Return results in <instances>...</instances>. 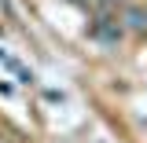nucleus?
<instances>
[{
  "instance_id": "1",
  "label": "nucleus",
  "mask_w": 147,
  "mask_h": 143,
  "mask_svg": "<svg viewBox=\"0 0 147 143\" xmlns=\"http://www.w3.org/2000/svg\"><path fill=\"white\" fill-rule=\"evenodd\" d=\"M92 33L99 37L103 44H118V37H121V26H118L114 18H99V22L92 26Z\"/></svg>"
},
{
  "instance_id": "2",
  "label": "nucleus",
  "mask_w": 147,
  "mask_h": 143,
  "mask_svg": "<svg viewBox=\"0 0 147 143\" xmlns=\"http://www.w3.org/2000/svg\"><path fill=\"white\" fill-rule=\"evenodd\" d=\"M129 26H132V30H147V11L132 7V11H129Z\"/></svg>"
},
{
  "instance_id": "3",
  "label": "nucleus",
  "mask_w": 147,
  "mask_h": 143,
  "mask_svg": "<svg viewBox=\"0 0 147 143\" xmlns=\"http://www.w3.org/2000/svg\"><path fill=\"white\" fill-rule=\"evenodd\" d=\"M103 7H114V0H103Z\"/></svg>"
}]
</instances>
